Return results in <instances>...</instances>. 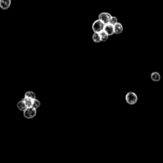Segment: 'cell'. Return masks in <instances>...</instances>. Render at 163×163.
<instances>
[{"label":"cell","mask_w":163,"mask_h":163,"mask_svg":"<svg viewBox=\"0 0 163 163\" xmlns=\"http://www.w3.org/2000/svg\"><path fill=\"white\" fill-rule=\"evenodd\" d=\"M114 26V32L116 34H120L123 32V30H124V28H123V26L121 23H118L115 24Z\"/></svg>","instance_id":"7"},{"label":"cell","mask_w":163,"mask_h":163,"mask_svg":"<svg viewBox=\"0 0 163 163\" xmlns=\"http://www.w3.org/2000/svg\"><path fill=\"white\" fill-rule=\"evenodd\" d=\"M24 96L25 97H28V98H31V99H33L37 98L36 94H35L33 91H29L26 92L25 93V94H24Z\"/></svg>","instance_id":"13"},{"label":"cell","mask_w":163,"mask_h":163,"mask_svg":"<svg viewBox=\"0 0 163 163\" xmlns=\"http://www.w3.org/2000/svg\"><path fill=\"white\" fill-rule=\"evenodd\" d=\"M117 23H118V19L117 18V17H115V16H112L110 20L109 24H111L114 26L115 24H117Z\"/></svg>","instance_id":"15"},{"label":"cell","mask_w":163,"mask_h":163,"mask_svg":"<svg viewBox=\"0 0 163 163\" xmlns=\"http://www.w3.org/2000/svg\"><path fill=\"white\" fill-rule=\"evenodd\" d=\"M125 99L127 104H129L130 105H133L138 102V97L136 95L135 92L130 91L127 92L126 94Z\"/></svg>","instance_id":"1"},{"label":"cell","mask_w":163,"mask_h":163,"mask_svg":"<svg viewBox=\"0 0 163 163\" xmlns=\"http://www.w3.org/2000/svg\"><path fill=\"white\" fill-rule=\"evenodd\" d=\"M151 78L153 82H159L161 80V75L158 72H153L151 75Z\"/></svg>","instance_id":"8"},{"label":"cell","mask_w":163,"mask_h":163,"mask_svg":"<svg viewBox=\"0 0 163 163\" xmlns=\"http://www.w3.org/2000/svg\"><path fill=\"white\" fill-rule=\"evenodd\" d=\"M99 34H100V37H101V42H107L108 39V38H109V35L106 33L105 31H102L99 33Z\"/></svg>","instance_id":"11"},{"label":"cell","mask_w":163,"mask_h":163,"mask_svg":"<svg viewBox=\"0 0 163 163\" xmlns=\"http://www.w3.org/2000/svg\"><path fill=\"white\" fill-rule=\"evenodd\" d=\"M92 40H93L94 42L95 43H100L101 42V37L99 33H94V34H92Z\"/></svg>","instance_id":"12"},{"label":"cell","mask_w":163,"mask_h":163,"mask_svg":"<svg viewBox=\"0 0 163 163\" xmlns=\"http://www.w3.org/2000/svg\"><path fill=\"white\" fill-rule=\"evenodd\" d=\"M11 0H0V8L3 10H8L11 6Z\"/></svg>","instance_id":"5"},{"label":"cell","mask_w":163,"mask_h":163,"mask_svg":"<svg viewBox=\"0 0 163 163\" xmlns=\"http://www.w3.org/2000/svg\"><path fill=\"white\" fill-rule=\"evenodd\" d=\"M112 15L108 12H101L98 15V19L102 21L105 24H109L112 17Z\"/></svg>","instance_id":"4"},{"label":"cell","mask_w":163,"mask_h":163,"mask_svg":"<svg viewBox=\"0 0 163 163\" xmlns=\"http://www.w3.org/2000/svg\"><path fill=\"white\" fill-rule=\"evenodd\" d=\"M105 24L99 19L95 20L92 25V29L94 33H100L104 30Z\"/></svg>","instance_id":"2"},{"label":"cell","mask_w":163,"mask_h":163,"mask_svg":"<svg viewBox=\"0 0 163 163\" xmlns=\"http://www.w3.org/2000/svg\"><path fill=\"white\" fill-rule=\"evenodd\" d=\"M24 101V102L25 103L26 107L28 108L30 107H33V99L28 98V97H24V98L23 99Z\"/></svg>","instance_id":"9"},{"label":"cell","mask_w":163,"mask_h":163,"mask_svg":"<svg viewBox=\"0 0 163 163\" xmlns=\"http://www.w3.org/2000/svg\"><path fill=\"white\" fill-rule=\"evenodd\" d=\"M37 115V109L33 107L27 108L23 112L24 117L27 119H32Z\"/></svg>","instance_id":"3"},{"label":"cell","mask_w":163,"mask_h":163,"mask_svg":"<svg viewBox=\"0 0 163 163\" xmlns=\"http://www.w3.org/2000/svg\"><path fill=\"white\" fill-rule=\"evenodd\" d=\"M17 107L21 112H24L25 110L28 108L27 107H26V105L23 99H22L21 101H19V102L17 103Z\"/></svg>","instance_id":"10"},{"label":"cell","mask_w":163,"mask_h":163,"mask_svg":"<svg viewBox=\"0 0 163 163\" xmlns=\"http://www.w3.org/2000/svg\"><path fill=\"white\" fill-rule=\"evenodd\" d=\"M104 31L109 36H112L113 34H115V32H114V26L111 24H105Z\"/></svg>","instance_id":"6"},{"label":"cell","mask_w":163,"mask_h":163,"mask_svg":"<svg viewBox=\"0 0 163 163\" xmlns=\"http://www.w3.org/2000/svg\"><path fill=\"white\" fill-rule=\"evenodd\" d=\"M41 105V103L40 101H39L38 99H37V98L36 99H33V107L35 109H38L39 107H40Z\"/></svg>","instance_id":"14"}]
</instances>
